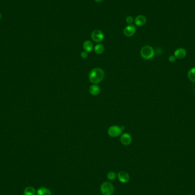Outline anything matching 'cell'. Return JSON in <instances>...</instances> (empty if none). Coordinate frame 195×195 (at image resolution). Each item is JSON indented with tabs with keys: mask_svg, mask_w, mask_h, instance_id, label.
<instances>
[{
	"mask_svg": "<svg viewBox=\"0 0 195 195\" xmlns=\"http://www.w3.org/2000/svg\"><path fill=\"white\" fill-rule=\"evenodd\" d=\"M105 71L99 67H95L91 70L89 74V79L93 84H98L103 80L105 78Z\"/></svg>",
	"mask_w": 195,
	"mask_h": 195,
	"instance_id": "6da1fadb",
	"label": "cell"
},
{
	"mask_svg": "<svg viewBox=\"0 0 195 195\" xmlns=\"http://www.w3.org/2000/svg\"><path fill=\"white\" fill-rule=\"evenodd\" d=\"M140 55L143 59L149 60L155 55V51L152 47L149 45L143 46L140 50Z\"/></svg>",
	"mask_w": 195,
	"mask_h": 195,
	"instance_id": "7a4b0ae2",
	"label": "cell"
},
{
	"mask_svg": "<svg viewBox=\"0 0 195 195\" xmlns=\"http://www.w3.org/2000/svg\"><path fill=\"white\" fill-rule=\"evenodd\" d=\"M101 191L103 195H112L114 193V186L110 182H104L101 186Z\"/></svg>",
	"mask_w": 195,
	"mask_h": 195,
	"instance_id": "3957f363",
	"label": "cell"
},
{
	"mask_svg": "<svg viewBox=\"0 0 195 195\" xmlns=\"http://www.w3.org/2000/svg\"><path fill=\"white\" fill-rule=\"evenodd\" d=\"M123 130L122 127L117 125L111 126L108 129V134L111 138H116L120 136L122 134Z\"/></svg>",
	"mask_w": 195,
	"mask_h": 195,
	"instance_id": "277c9868",
	"label": "cell"
},
{
	"mask_svg": "<svg viewBox=\"0 0 195 195\" xmlns=\"http://www.w3.org/2000/svg\"><path fill=\"white\" fill-rule=\"evenodd\" d=\"M91 39L94 42L97 43H101L105 38V35L103 32H102L100 30H95L93 32H91Z\"/></svg>",
	"mask_w": 195,
	"mask_h": 195,
	"instance_id": "5b68a950",
	"label": "cell"
},
{
	"mask_svg": "<svg viewBox=\"0 0 195 195\" xmlns=\"http://www.w3.org/2000/svg\"><path fill=\"white\" fill-rule=\"evenodd\" d=\"M136 31V27L134 25H128L123 30V33L126 37H130L133 36Z\"/></svg>",
	"mask_w": 195,
	"mask_h": 195,
	"instance_id": "8992f818",
	"label": "cell"
},
{
	"mask_svg": "<svg viewBox=\"0 0 195 195\" xmlns=\"http://www.w3.org/2000/svg\"><path fill=\"white\" fill-rule=\"evenodd\" d=\"M120 141L123 145L128 146L132 142V136L128 133H123L120 135Z\"/></svg>",
	"mask_w": 195,
	"mask_h": 195,
	"instance_id": "52a82bcc",
	"label": "cell"
},
{
	"mask_svg": "<svg viewBox=\"0 0 195 195\" xmlns=\"http://www.w3.org/2000/svg\"><path fill=\"white\" fill-rule=\"evenodd\" d=\"M118 178L120 182L127 183L130 180V175L124 171H120L118 173Z\"/></svg>",
	"mask_w": 195,
	"mask_h": 195,
	"instance_id": "ba28073f",
	"label": "cell"
},
{
	"mask_svg": "<svg viewBox=\"0 0 195 195\" xmlns=\"http://www.w3.org/2000/svg\"><path fill=\"white\" fill-rule=\"evenodd\" d=\"M187 51L184 48H179L175 50L174 53V56L176 59H182L184 58L187 55Z\"/></svg>",
	"mask_w": 195,
	"mask_h": 195,
	"instance_id": "9c48e42d",
	"label": "cell"
},
{
	"mask_svg": "<svg viewBox=\"0 0 195 195\" xmlns=\"http://www.w3.org/2000/svg\"><path fill=\"white\" fill-rule=\"evenodd\" d=\"M134 22L138 26H143L146 24V18L143 15H139L135 18Z\"/></svg>",
	"mask_w": 195,
	"mask_h": 195,
	"instance_id": "30bf717a",
	"label": "cell"
},
{
	"mask_svg": "<svg viewBox=\"0 0 195 195\" xmlns=\"http://www.w3.org/2000/svg\"><path fill=\"white\" fill-rule=\"evenodd\" d=\"M90 93L93 96H97L101 93V88L97 84H93L89 88Z\"/></svg>",
	"mask_w": 195,
	"mask_h": 195,
	"instance_id": "8fae6325",
	"label": "cell"
},
{
	"mask_svg": "<svg viewBox=\"0 0 195 195\" xmlns=\"http://www.w3.org/2000/svg\"><path fill=\"white\" fill-rule=\"evenodd\" d=\"M83 48L84 49V51H85L87 53L91 52L94 48L93 42L89 40L85 41L83 44Z\"/></svg>",
	"mask_w": 195,
	"mask_h": 195,
	"instance_id": "7c38bea8",
	"label": "cell"
},
{
	"mask_svg": "<svg viewBox=\"0 0 195 195\" xmlns=\"http://www.w3.org/2000/svg\"><path fill=\"white\" fill-rule=\"evenodd\" d=\"M94 50L95 53L97 54H102L105 52V46L99 43L97 45H95V46L94 48Z\"/></svg>",
	"mask_w": 195,
	"mask_h": 195,
	"instance_id": "4fadbf2b",
	"label": "cell"
},
{
	"mask_svg": "<svg viewBox=\"0 0 195 195\" xmlns=\"http://www.w3.org/2000/svg\"><path fill=\"white\" fill-rule=\"evenodd\" d=\"M37 195H52L50 191L46 187H41L37 191Z\"/></svg>",
	"mask_w": 195,
	"mask_h": 195,
	"instance_id": "5bb4252c",
	"label": "cell"
},
{
	"mask_svg": "<svg viewBox=\"0 0 195 195\" xmlns=\"http://www.w3.org/2000/svg\"><path fill=\"white\" fill-rule=\"evenodd\" d=\"M188 77L191 82L195 83V67H193L188 71Z\"/></svg>",
	"mask_w": 195,
	"mask_h": 195,
	"instance_id": "9a60e30c",
	"label": "cell"
},
{
	"mask_svg": "<svg viewBox=\"0 0 195 195\" xmlns=\"http://www.w3.org/2000/svg\"><path fill=\"white\" fill-rule=\"evenodd\" d=\"M36 193V190L32 187H27L24 190V195H35Z\"/></svg>",
	"mask_w": 195,
	"mask_h": 195,
	"instance_id": "2e32d148",
	"label": "cell"
},
{
	"mask_svg": "<svg viewBox=\"0 0 195 195\" xmlns=\"http://www.w3.org/2000/svg\"><path fill=\"white\" fill-rule=\"evenodd\" d=\"M117 178V175L114 172H109L107 174V178L110 180H114L116 179Z\"/></svg>",
	"mask_w": 195,
	"mask_h": 195,
	"instance_id": "e0dca14e",
	"label": "cell"
},
{
	"mask_svg": "<svg viewBox=\"0 0 195 195\" xmlns=\"http://www.w3.org/2000/svg\"><path fill=\"white\" fill-rule=\"evenodd\" d=\"M134 21V18L132 16H128L126 17V22L128 25H131Z\"/></svg>",
	"mask_w": 195,
	"mask_h": 195,
	"instance_id": "ac0fdd59",
	"label": "cell"
},
{
	"mask_svg": "<svg viewBox=\"0 0 195 195\" xmlns=\"http://www.w3.org/2000/svg\"><path fill=\"white\" fill-rule=\"evenodd\" d=\"M81 57L83 59H86L88 57V53L85 51H83L81 53Z\"/></svg>",
	"mask_w": 195,
	"mask_h": 195,
	"instance_id": "d6986e66",
	"label": "cell"
},
{
	"mask_svg": "<svg viewBox=\"0 0 195 195\" xmlns=\"http://www.w3.org/2000/svg\"><path fill=\"white\" fill-rule=\"evenodd\" d=\"M176 57L174 55H170L169 58H168V60L171 62V63H174L176 61Z\"/></svg>",
	"mask_w": 195,
	"mask_h": 195,
	"instance_id": "ffe728a7",
	"label": "cell"
},
{
	"mask_svg": "<svg viewBox=\"0 0 195 195\" xmlns=\"http://www.w3.org/2000/svg\"><path fill=\"white\" fill-rule=\"evenodd\" d=\"M95 1L97 2H102V1H103L104 0H95Z\"/></svg>",
	"mask_w": 195,
	"mask_h": 195,
	"instance_id": "44dd1931",
	"label": "cell"
},
{
	"mask_svg": "<svg viewBox=\"0 0 195 195\" xmlns=\"http://www.w3.org/2000/svg\"><path fill=\"white\" fill-rule=\"evenodd\" d=\"M1 14H0V20H1Z\"/></svg>",
	"mask_w": 195,
	"mask_h": 195,
	"instance_id": "7402d4cb",
	"label": "cell"
},
{
	"mask_svg": "<svg viewBox=\"0 0 195 195\" xmlns=\"http://www.w3.org/2000/svg\"><path fill=\"white\" fill-rule=\"evenodd\" d=\"M190 195V194H189V195Z\"/></svg>",
	"mask_w": 195,
	"mask_h": 195,
	"instance_id": "603a6c76",
	"label": "cell"
}]
</instances>
